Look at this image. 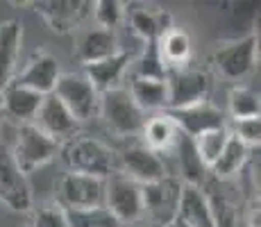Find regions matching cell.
<instances>
[{
	"label": "cell",
	"mask_w": 261,
	"mask_h": 227,
	"mask_svg": "<svg viewBox=\"0 0 261 227\" xmlns=\"http://www.w3.org/2000/svg\"><path fill=\"white\" fill-rule=\"evenodd\" d=\"M116 53H120V48H118V37L114 34V30H105V28L89 30V32H84V37L77 43V57L82 59L84 66L109 59Z\"/></svg>",
	"instance_id": "20"
},
{
	"label": "cell",
	"mask_w": 261,
	"mask_h": 227,
	"mask_svg": "<svg viewBox=\"0 0 261 227\" xmlns=\"http://www.w3.org/2000/svg\"><path fill=\"white\" fill-rule=\"evenodd\" d=\"M168 227H187V225H184V223H179V220H173V223H170Z\"/></svg>",
	"instance_id": "34"
},
{
	"label": "cell",
	"mask_w": 261,
	"mask_h": 227,
	"mask_svg": "<svg viewBox=\"0 0 261 227\" xmlns=\"http://www.w3.org/2000/svg\"><path fill=\"white\" fill-rule=\"evenodd\" d=\"M55 95L64 103L77 123L93 118L100 107V93L93 89V84L84 78V73H66L59 75L57 84H55Z\"/></svg>",
	"instance_id": "5"
},
{
	"label": "cell",
	"mask_w": 261,
	"mask_h": 227,
	"mask_svg": "<svg viewBox=\"0 0 261 227\" xmlns=\"http://www.w3.org/2000/svg\"><path fill=\"white\" fill-rule=\"evenodd\" d=\"M157 48L159 55H162V62L166 70L170 68H182L187 66L189 55H191V39L184 30L170 28L168 32H164L162 37L157 39Z\"/></svg>",
	"instance_id": "26"
},
{
	"label": "cell",
	"mask_w": 261,
	"mask_h": 227,
	"mask_svg": "<svg viewBox=\"0 0 261 227\" xmlns=\"http://www.w3.org/2000/svg\"><path fill=\"white\" fill-rule=\"evenodd\" d=\"M261 112L259 91L252 87H234L229 91V114L234 120L241 118H254Z\"/></svg>",
	"instance_id": "29"
},
{
	"label": "cell",
	"mask_w": 261,
	"mask_h": 227,
	"mask_svg": "<svg viewBox=\"0 0 261 227\" xmlns=\"http://www.w3.org/2000/svg\"><path fill=\"white\" fill-rule=\"evenodd\" d=\"M175 220L184 223L187 227H216L212 207H209V200L204 195V189L182 184V195H179L177 218Z\"/></svg>",
	"instance_id": "17"
},
{
	"label": "cell",
	"mask_w": 261,
	"mask_h": 227,
	"mask_svg": "<svg viewBox=\"0 0 261 227\" xmlns=\"http://www.w3.org/2000/svg\"><path fill=\"white\" fill-rule=\"evenodd\" d=\"M141 132H143V145L154 150L157 155L162 153V150L175 148V143H177V139H179L177 125L168 118L166 112L152 116V118H145Z\"/></svg>",
	"instance_id": "25"
},
{
	"label": "cell",
	"mask_w": 261,
	"mask_h": 227,
	"mask_svg": "<svg viewBox=\"0 0 261 227\" xmlns=\"http://www.w3.org/2000/svg\"><path fill=\"white\" fill-rule=\"evenodd\" d=\"M118 170L125 178L134 180L137 184H152V182L162 180L168 175L166 164L159 157L154 150L145 148L143 143L139 145H129L127 150L118 155Z\"/></svg>",
	"instance_id": "9"
},
{
	"label": "cell",
	"mask_w": 261,
	"mask_h": 227,
	"mask_svg": "<svg viewBox=\"0 0 261 227\" xmlns=\"http://www.w3.org/2000/svg\"><path fill=\"white\" fill-rule=\"evenodd\" d=\"M143 193V211H148L152 225L168 227L177 218L179 195H182V182L173 175L152 182V184L141 186Z\"/></svg>",
	"instance_id": "6"
},
{
	"label": "cell",
	"mask_w": 261,
	"mask_h": 227,
	"mask_svg": "<svg viewBox=\"0 0 261 227\" xmlns=\"http://www.w3.org/2000/svg\"><path fill=\"white\" fill-rule=\"evenodd\" d=\"M105 182L80 173H66L57 184V203L62 209L105 207Z\"/></svg>",
	"instance_id": "7"
},
{
	"label": "cell",
	"mask_w": 261,
	"mask_h": 227,
	"mask_svg": "<svg viewBox=\"0 0 261 227\" xmlns=\"http://www.w3.org/2000/svg\"><path fill=\"white\" fill-rule=\"evenodd\" d=\"M0 100H3V116H9L12 120L25 125L37 116L43 95H39L32 89H25L16 82H9L0 91Z\"/></svg>",
	"instance_id": "16"
},
{
	"label": "cell",
	"mask_w": 261,
	"mask_h": 227,
	"mask_svg": "<svg viewBox=\"0 0 261 227\" xmlns=\"http://www.w3.org/2000/svg\"><path fill=\"white\" fill-rule=\"evenodd\" d=\"M30 227H68L66 211L57 203H46L32 211Z\"/></svg>",
	"instance_id": "31"
},
{
	"label": "cell",
	"mask_w": 261,
	"mask_h": 227,
	"mask_svg": "<svg viewBox=\"0 0 261 227\" xmlns=\"http://www.w3.org/2000/svg\"><path fill=\"white\" fill-rule=\"evenodd\" d=\"M0 130H3V100H0Z\"/></svg>",
	"instance_id": "35"
},
{
	"label": "cell",
	"mask_w": 261,
	"mask_h": 227,
	"mask_svg": "<svg viewBox=\"0 0 261 227\" xmlns=\"http://www.w3.org/2000/svg\"><path fill=\"white\" fill-rule=\"evenodd\" d=\"M129 95L141 112H166L168 109V89L166 80L154 78H134L129 84Z\"/></svg>",
	"instance_id": "22"
},
{
	"label": "cell",
	"mask_w": 261,
	"mask_h": 227,
	"mask_svg": "<svg viewBox=\"0 0 261 227\" xmlns=\"http://www.w3.org/2000/svg\"><path fill=\"white\" fill-rule=\"evenodd\" d=\"M0 203H5L12 211L32 209V189L28 175L18 170L5 148H0Z\"/></svg>",
	"instance_id": "12"
},
{
	"label": "cell",
	"mask_w": 261,
	"mask_h": 227,
	"mask_svg": "<svg viewBox=\"0 0 261 227\" xmlns=\"http://www.w3.org/2000/svg\"><path fill=\"white\" fill-rule=\"evenodd\" d=\"M134 68H137V75H134V78H154V80L166 78V66H164V62H162L157 41L145 43L143 55L137 59V66Z\"/></svg>",
	"instance_id": "30"
},
{
	"label": "cell",
	"mask_w": 261,
	"mask_h": 227,
	"mask_svg": "<svg viewBox=\"0 0 261 227\" xmlns=\"http://www.w3.org/2000/svg\"><path fill=\"white\" fill-rule=\"evenodd\" d=\"M23 41V25L14 18L0 23V91L14 80L18 50Z\"/></svg>",
	"instance_id": "19"
},
{
	"label": "cell",
	"mask_w": 261,
	"mask_h": 227,
	"mask_svg": "<svg viewBox=\"0 0 261 227\" xmlns=\"http://www.w3.org/2000/svg\"><path fill=\"white\" fill-rule=\"evenodd\" d=\"M59 148L62 145L43 134L34 123H25V125H18L16 145H14V150L9 155H12L14 164L18 166V170L23 175H30L32 170L41 168L50 159H55Z\"/></svg>",
	"instance_id": "2"
},
{
	"label": "cell",
	"mask_w": 261,
	"mask_h": 227,
	"mask_svg": "<svg viewBox=\"0 0 261 227\" xmlns=\"http://www.w3.org/2000/svg\"><path fill=\"white\" fill-rule=\"evenodd\" d=\"M232 136H237L241 143H245L248 148H254L261 141V118L254 116V118H241L234 120V128L229 130Z\"/></svg>",
	"instance_id": "33"
},
{
	"label": "cell",
	"mask_w": 261,
	"mask_h": 227,
	"mask_svg": "<svg viewBox=\"0 0 261 227\" xmlns=\"http://www.w3.org/2000/svg\"><path fill=\"white\" fill-rule=\"evenodd\" d=\"M177 150V161H179V173H182V184H191V186H200L202 189L207 184L209 178V168L204 166V161L200 159L198 150L193 145V139L187 134L179 132V139L175 143Z\"/></svg>",
	"instance_id": "23"
},
{
	"label": "cell",
	"mask_w": 261,
	"mask_h": 227,
	"mask_svg": "<svg viewBox=\"0 0 261 227\" xmlns=\"http://www.w3.org/2000/svg\"><path fill=\"white\" fill-rule=\"evenodd\" d=\"M168 118L177 125V130L187 136H198L202 132H209V130L216 128H225V112L218 107H214L212 103H198L191 105V107L184 109H166Z\"/></svg>",
	"instance_id": "13"
},
{
	"label": "cell",
	"mask_w": 261,
	"mask_h": 227,
	"mask_svg": "<svg viewBox=\"0 0 261 227\" xmlns=\"http://www.w3.org/2000/svg\"><path fill=\"white\" fill-rule=\"evenodd\" d=\"M248 159H250V148L245 143H241L237 136L229 134L220 157L216 159L212 164V168H209V175L218 182H227V180L237 178L241 170H243Z\"/></svg>",
	"instance_id": "24"
},
{
	"label": "cell",
	"mask_w": 261,
	"mask_h": 227,
	"mask_svg": "<svg viewBox=\"0 0 261 227\" xmlns=\"http://www.w3.org/2000/svg\"><path fill=\"white\" fill-rule=\"evenodd\" d=\"M229 134L232 132H229V128L225 125V128H216V130H209V132H202V134L193 136V145H195L200 159L204 161L207 168H212V164L220 157V153H223Z\"/></svg>",
	"instance_id": "27"
},
{
	"label": "cell",
	"mask_w": 261,
	"mask_h": 227,
	"mask_svg": "<svg viewBox=\"0 0 261 227\" xmlns=\"http://www.w3.org/2000/svg\"><path fill=\"white\" fill-rule=\"evenodd\" d=\"M59 62L48 53H34L32 59L25 64V68L18 75H14L12 82L21 84L25 89L37 91L39 95H48L55 91V84L59 80Z\"/></svg>",
	"instance_id": "14"
},
{
	"label": "cell",
	"mask_w": 261,
	"mask_h": 227,
	"mask_svg": "<svg viewBox=\"0 0 261 227\" xmlns=\"http://www.w3.org/2000/svg\"><path fill=\"white\" fill-rule=\"evenodd\" d=\"M132 25V32L139 34L145 43L148 41H157L164 32H168L173 25H170V16L162 9H150L145 5H132V9H125Z\"/></svg>",
	"instance_id": "21"
},
{
	"label": "cell",
	"mask_w": 261,
	"mask_h": 227,
	"mask_svg": "<svg viewBox=\"0 0 261 227\" xmlns=\"http://www.w3.org/2000/svg\"><path fill=\"white\" fill-rule=\"evenodd\" d=\"M34 118H37V128L53 141H57L59 145H62V141H71L77 136L80 123L55 93L43 95L41 107Z\"/></svg>",
	"instance_id": "11"
},
{
	"label": "cell",
	"mask_w": 261,
	"mask_h": 227,
	"mask_svg": "<svg viewBox=\"0 0 261 227\" xmlns=\"http://www.w3.org/2000/svg\"><path fill=\"white\" fill-rule=\"evenodd\" d=\"M145 227H157V225H152V223H150V225H145Z\"/></svg>",
	"instance_id": "36"
},
{
	"label": "cell",
	"mask_w": 261,
	"mask_h": 227,
	"mask_svg": "<svg viewBox=\"0 0 261 227\" xmlns=\"http://www.w3.org/2000/svg\"><path fill=\"white\" fill-rule=\"evenodd\" d=\"M129 64H132V55L120 50V53H116L109 59L87 64V66H84V78L93 84V89L98 91V93H105V91L118 89L120 78H123V73L129 68Z\"/></svg>",
	"instance_id": "18"
},
{
	"label": "cell",
	"mask_w": 261,
	"mask_h": 227,
	"mask_svg": "<svg viewBox=\"0 0 261 227\" xmlns=\"http://www.w3.org/2000/svg\"><path fill=\"white\" fill-rule=\"evenodd\" d=\"M164 80L168 89V109H184L191 105L207 103L212 91V78L207 70L200 68H170Z\"/></svg>",
	"instance_id": "4"
},
{
	"label": "cell",
	"mask_w": 261,
	"mask_h": 227,
	"mask_svg": "<svg viewBox=\"0 0 261 227\" xmlns=\"http://www.w3.org/2000/svg\"><path fill=\"white\" fill-rule=\"evenodd\" d=\"M105 207L112 211L120 223H134L143 214L141 184L125 178L123 173L112 175L105 182Z\"/></svg>",
	"instance_id": "8"
},
{
	"label": "cell",
	"mask_w": 261,
	"mask_h": 227,
	"mask_svg": "<svg viewBox=\"0 0 261 227\" xmlns=\"http://www.w3.org/2000/svg\"><path fill=\"white\" fill-rule=\"evenodd\" d=\"M64 161L68 166V173L89 175V178L109 180L118 170V155L107 143L89 136H75L59 148Z\"/></svg>",
	"instance_id": "1"
},
{
	"label": "cell",
	"mask_w": 261,
	"mask_h": 227,
	"mask_svg": "<svg viewBox=\"0 0 261 227\" xmlns=\"http://www.w3.org/2000/svg\"><path fill=\"white\" fill-rule=\"evenodd\" d=\"M98 112L102 114L107 128L112 130V132H116L118 136L139 134L143 130L145 114L137 107V103L132 100L129 91L123 87L100 93Z\"/></svg>",
	"instance_id": "3"
},
{
	"label": "cell",
	"mask_w": 261,
	"mask_h": 227,
	"mask_svg": "<svg viewBox=\"0 0 261 227\" xmlns=\"http://www.w3.org/2000/svg\"><path fill=\"white\" fill-rule=\"evenodd\" d=\"M91 7H93V14H95V21H98L100 28H105V30H114L125 14V9H123L125 5L118 3V0H100V3L91 5Z\"/></svg>",
	"instance_id": "32"
},
{
	"label": "cell",
	"mask_w": 261,
	"mask_h": 227,
	"mask_svg": "<svg viewBox=\"0 0 261 227\" xmlns=\"http://www.w3.org/2000/svg\"><path fill=\"white\" fill-rule=\"evenodd\" d=\"M66 211L68 227H123V223L107 209V207H93V209H64Z\"/></svg>",
	"instance_id": "28"
},
{
	"label": "cell",
	"mask_w": 261,
	"mask_h": 227,
	"mask_svg": "<svg viewBox=\"0 0 261 227\" xmlns=\"http://www.w3.org/2000/svg\"><path fill=\"white\" fill-rule=\"evenodd\" d=\"M91 7L89 3L77 0H48V3H34L37 14L48 23V28L57 34H68L84 18V14Z\"/></svg>",
	"instance_id": "15"
},
{
	"label": "cell",
	"mask_w": 261,
	"mask_h": 227,
	"mask_svg": "<svg viewBox=\"0 0 261 227\" xmlns=\"http://www.w3.org/2000/svg\"><path fill=\"white\" fill-rule=\"evenodd\" d=\"M257 34H248L232 43L218 45L214 53V64L227 80H241L257 64Z\"/></svg>",
	"instance_id": "10"
}]
</instances>
